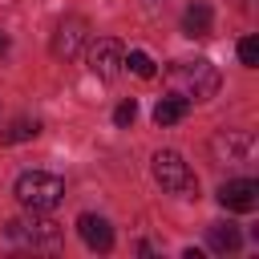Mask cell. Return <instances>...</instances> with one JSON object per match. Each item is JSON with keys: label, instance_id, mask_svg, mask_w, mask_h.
Here are the masks:
<instances>
[{"label": "cell", "instance_id": "15", "mask_svg": "<svg viewBox=\"0 0 259 259\" xmlns=\"http://www.w3.org/2000/svg\"><path fill=\"white\" fill-rule=\"evenodd\" d=\"M239 61H243L247 69L259 65V40H255V36H243V40H239Z\"/></svg>", "mask_w": 259, "mask_h": 259}, {"label": "cell", "instance_id": "4", "mask_svg": "<svg viewBox=\"0 0 259 259\" xmlns=\"http://www.w3.org/2000/svg\"><path fill=\"white\" fill-rule=\"evenodd\" d=\"M4 231H8V239L28 243L32 251H57L61 247V223L45 219V210H32V219H12Z\"/></svg>", "mask_w": 259, "mask_h": 259}, {"label": "cell", "instance_id": "2", "mask_svg": "<svg viewBox=\"0 0 259 259\" xmlns=\"http://www.w3.org/2000/svg\"><path fill=\"white\" fill-rule=\"evenodd\" d=\"M61 198H65V182L49 170H28V174L16 178V202L24 210H45L49 214Z\"/></svg>", "mask_w": 259, "mask_h": 259}, {"label": "cell", "instance_id": "13", "mask_svg": "<svg viewBox=\"0 0 259 259\" xmlns=\"http://www.w3.org/2000/svg\"><path fill=\"white\" fill-rule=\"evenodd\" d=\"M36 134H40V121H36V117H16V121L0 134V142H4V146H16V142H28V138H36Z\"/></svg>", "mask_w": 259, "mask_h": 259}, {"label": "cell", "instance_id": "1", "mask_svg": "<svg viewBox=\"0 0 259 259\" xmlns=\"http://www.w3.org/2000/svg\"><path fill=\"white\" fill-rule=\"evenodd\" d=\"M166 81H170V93H178L186 101H210L219 93V85H223L219 69L206 57H198V61H174L166 69Z\"/></svg>", "mask_w": 259, "mask_h": 259}, {"label": "cell", "instance_id": "3", "mask_svg": "<svg viewBox=\"0 0 259 259\" xmlns=\"http://www.w3.org/2000/svg\"><path fill=\"white\" fill-rule=\"evenodd\" d=\"M154 178H158V186L166 190V194H178V198H194L198 194V178H194V170L182 162V154H174V150H158L154 154Z\"/></svg>", "mask_w": 259, "mask_h": 259}, {"label": "cell", "instance_id": "11", "mask_svg": "<svg viewBox=\"0 0 259 259\" xmlns=\"http://www.w3.org/2000/svg\"><path fill=\"white\" fill-rule=\"evenodd\" d=\"M206 239H210V251H219V255H231L243 243V235H239L235 223H210L206 227Z\"/></svg>", "mask_w": 259, "mask_h": 259}, {"label": "cell", "instance_id": "18", "mask_svg": "<svg viewBox=\"0 0 259 259\" xmlns=\"http://www.w3.org/2000/svg\"><path fill=\"white\" fill-rule=\"evenodd\" d=\"M0 53H8V36L4 32H0Z\"/></svg>", "mask_w": 259, "mask_h": 259}, {"label": "cell", "instance_id": "16", "mask_svg": "<svg viewBox=\"0 0 259 259\" xmlns=\"http://www.w3.org/2000/svg\"><path fill=\"white\" fill-rule=\"evenodd\" d=\"M134 117H138V101H134V97H130V101H121V105L113 109V121H117V125H130Z\"/></svg>", "mask_w": 259, "mask_h": 259}, {"label": "cell", "instance_id": "6", "mask_svg": "<svg viewBox=\"0 0 259 259\" xmlns=\"http://www.w3.org/2000/svg\"><path fill=\"white\" fill-rule=\"evenodd\" d=\"M121 61H125V45L117 36H97L89 40V69L101 77V81H113L121 73Z\"/></svg>", "mask_w": 259, "mask_h": 259}, {"label": "cell", "instance_id": "14", "mask_svg": "<svg viewBox=\"0 0 259 259\" xmlns=\"http://www.w3.org/2000/svg\"><path fill=\"white\" fill-rule=\"evenodd\" d=\"M121 65H130V73H138V77H146V81H150V77L158 73V65H154V57H150V53H142V49H130Z\"/></svg>", "mask_w": 259, "mask_h": 259}, {"label": "cell", "instance_id": "9", "mask_svg": "<svg viewBox=\"0 0 259 259\" xmlns=\"http://www.w3.org/2000/svg\"><path fill=\"white\" fill-rule=\"evenodd\" d=\"M77 235L85 239L89 251H109V247H113V227H109L101 214H81V219H77Z\"/></svg>", "mask_w": 259, "mask_h": 259}, {"label": "cell", "instance_id": "8", "mask_svg": "<svg viewBox=\"0 0 259 259\" xmlns=\"http://www.w3.org/2000/svg\"><path fill=\"white\" fill-rule=\"evenodd\" d=\"M219 202H223L227 210L247 214V210L259 206V182H255V178H231V182L219 186Z\"/></svg>", "mask_w": 259, "mask_h": 259}, {"label": "cell", "instance_id": "17", "mask_svg": "<svg viewBox=\"0 0 259 259\" xmlns=\"http://www.w3.org/2000/svg\"><path fill=\"white\" fill-rule=\"evenodd\" d=\"M162 4H166V0H142V8H146V12H158Z\"/></svg>", "mask_w": 259, "mask_h": 259}, {"label": "cell", "instance_id": "5", "mask_svg": "<svg viewBox=\"0 0 259 259\" xmlns=\"http://www.w3.org/2000/svg\"><path fill=\"white\" fill-rule=\"evenodd\" d=\"M210 154L219 166H251L255 158V134L251 130H223L210 138Z\"/></svg>", "mask_w": 259, "mask_h": 259}, {"label": "cell", "instance_id": "10", "mask_svg": "<svg viewBox=\"0 0 259 259\" xmlns=\"http://www.w3.org/2000/svg\"><path fill=\"white\" fill-rule=\"evenodd\" d=\"M182 32L190 36V40H202V36H210V4H190L186 12H182Z\"/></svg>", "mask_w": 259, "mask_h": 259}, {"label": "cell", "instance_id": "7", "mask_svg": "<svg viewBox=\"0 0 259 259\" xmlns=\"http://www.w3.org/2000/svg\"><path fill=\"white\" fill-rule=\"evenodd\" d=\"M89 40V20L85 16H65L53 32V57L57 61H73Z\"/></svg>", "mask_w": 259, "mask_h": 259}, {"label": "cell", "instance_id": "12", "mask_svg": "<svg viewBox=\"0 0 259 259\" xmlns=\"http://www.w3.org/2000/svg\"><path fill=\"white\" fill-rule=\"evenodd\" d=\"M186 113H190V101L178 97V93H166V97L154 105V121H158V125H174V121H182Z\"/></svg>", "mask_w": 259, "mask_h": 259}]
</instances>
